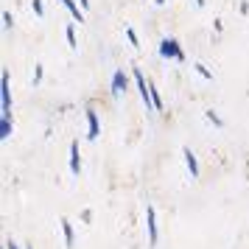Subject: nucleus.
I'll return each mask as SVG.
<instances>
[{
  "label": "nucleus",
  "mask_w": 249,
  "mask_h": 249,
  "mask_svg": "<svg viewBox=\"0 0 249 249\" xmlns=\"http://www.w3.org/2000/svg\"><path fill=\"white\" fill-rule=\"evenodd\" d=\"M0 118H12V90H9V70L0 73Z\"/></svg>",
  "instance_id": "f257e3e1"
},
{
  "label": "nucleus",
  "mask_w": 249,
  "mask_h": 249,
  "mask_svg": "<svg viewBox=\"0 0 249 249\" xmlns=\"http://www.w3.org/2000/svg\"><path fill=\"white\" fill-rule=\"evenodd\" d=\"M135 81H137V90H140V98H143V104H146V109L148 112H157V107H154V95H151V84L143 79L140 68H135Z\"/></svg>",
  "instance_id": "f03ea898"
},
{
  "label": "nucleus",
  "mask_w": 249,
  "mask_h": 249,
  "mask_svg": "<svg viewBox=\"0 0 249 249\" xmlns=\"http://www.w3.org/2000/svg\"><path fill=\"white\" fill-rule=\"evenodd\" d=\"M160 56H165V59H177V62H185V53H182V48L177 39H162L160 42Z\"/></svg>",
  "instance_id": "7ed1b4c3"
},
{
  "label": "nucleus",
  "mask_w": 249,
  "mask_h": 249,
  "mask_svg": "<svg viewBox=\"0 0 249 249\" xmlns=\"http://www.w3.org/2000/svg\"><path fill=\"white\" fill-rule=\"evenodd\" d=\"M146 227H148V244L154 247L157 244V213H154L151 204L146 207Z\"/></svg>",
  "instance_id": "20e7f679"
},
{
  "label": "nucleus",
  "mask_w": 249,
  "mask_h": 249,
  "mask_svg": "<svg viewBox=\"0 0 249 249\" xmlns=\"http://www.w3.org/2000/svg\"><path fill=\"white\" fill-rule=\"evenodd\" d=\"M98 135H101V124H98V115L92 112V109H87V137H90V140H95Z\"/></svg>",
  "instance_id": "39448f33"
},
{
  "label": "nucleus",
  "mask_w": 249,
  "mask_h": 249,
  "mask_svg": "<svg viewBox=\"0 0 249 249\" xmlns=\"http://www.w3.org/2000/svg\"><path fill=\"white\" fill-rule=\"evenodd\" d=\"M70 171H73V174H79V171H81V154H79V140H73V143H70Z\"/></svg>",
  "instance_id": "423d86ee"
},
{
  "label": "nucleus",
  "mask_w": 249,
  "mask_h": 249,
  "mask_svg": "<svg viewBox=\"0 0 249 249\" xmlns=\"http://www.w3.org/2000/svg\"><path fill=\"white\" fill-rule=\"evenodd\" d=\"M182 157H185V162H188V171H191V177L196 179L199 177V162H196V157H193V151L188 146L182 148Z\"/></svg>",
  "instance_id": "0eeeda50"
},
{
  "label": "nucleus",
  "mask_w": 249,
  "mask_h": 249,
  "mask_svg": "<svg viewBox=\"0 0 249 249\" xmlns=\"http://www.w3.org/2000/svg\"><path fill=\"white\" fill-rule=\"evenodd\" d=\"M124 90H126V73H124V70H115V76H112V95H121Z\"/></svg>",
  "instance_id": "6e6552de"
},
{
  "label": "nucleus",
  "mask_w": 249,
  "mask_h": 249,
  "mask_svg": "<svg viewBox=\"0 0 249 249\" xmlns=\"http://www.w3.org/2000/svg\"><path fill=\"white\" fill-rule=\"evenodd\" d=\"M65 3V9H68L70 14H73V20H79V23H84V14L79 12V6H76V0H62Z\"/></svg>",
  "instance_id": "1a4fd4ad"
},
{
  "label": "nucleus",
  "mask_w": 249,
  "mask_h": 249,
  "mask_svg": "<svg viewBox=\"0 0 249 249\" xmlns=\"http://www.w3.org/2000/svg\"><path fill=\"white\" fill-rule=\"evenodd\" d=\"M62 232H65V244H68V249L73 247V224H70L68 218H62Z\"/></svg>",
  "instance_id": "9d476101"
},
{
  "label": "nucleus",
  "mask_w": 249,
  "mask_h": 249,
  "mask_svg": "<svg viewBox=\"0 0 249 249\" xmlns=\"http://www.w3.org/2000/svg\"><path fill=\"white\" fill-rule=\"evenodd\" d=\"M65 36H68V45L76 51V48H79V42H76V28H73V23H68V28H65Z\"/></svg>",
  "instance_id": "9b49d317"
},
{
  "label": "nucleus",
  "mask_w": 249,
  "mask_h": 249,
  "mask_svg": "<svg viewBox=\"0 0 249 249\" xmlns=\"http://www.w3.org/2000/svg\"><path fill=\"white\" fill-rule=\"evenodd\" d=\"M9 135H12V118H0V137L6 140Z\"/></svg>",
  "instance_id": "f8f14e48"
},
{
  "label": "nucleus",
  "mask_w": 249,
  "mask_h": 249,
  "mask_svg": "<svg viewBox=\"0 0 249 249\" xmlns=\"http://www.w3.org/2000/svg\"><path fill=\"white\" fill-rule=\"evenodd\" d=\"M126 39H129V45H132V48H140V42H137V34L132 31V28H126Z\"/></svg>",
  "instance_id": "ddd939ff"
},
{
  "label": "nucleus",
  "mask_w": 249,
  "mask_h": 249,
  "mask_svg": "<svg viewBox=\"0 0 249 249\" xmlns=\"http://www.w3.org/2000/svg\"><path fill=\"white\" fill-rule=\"evenodd\" d=\"M31 6H34L36 17H42V14H45V9H42V0H31Z\"/></svg>",
  "instance_id": "4468645a"
},
{
  "label": "nucleus",
  "mask_w": 249,
  "mask_h": 249,
  "mask_svg": "<svg viewBox=\"0 0 249 249\" xmlns=\"http://www.w3.org/2000/svg\"><path fill=\"white\" fill-rule=\"evenodd\" d=\"M207 121H213L215 126H224V124H221V118H218V115H215L213 109H210V112H207Z\"/></svg>",
  "instance_id": "2eb2a0df"
},
{
  "label": "nucleus",
  "mask_w": 249,
  "mask_h": 249,
  "mask_svg": "<svg viewBox=\"0 0 249 249\" xmlns=\"http://www.w3.org/2000/svg\"><path fill=\"white\" fill-rule=\"evenodd\" d=\"M12 23H14V20H12V14H9V12H3V25H6V28H12Z\"/></svg>",
  "instance_id": "dca6fc26"
},
{
  "label": "nucleus",
  "mask_w": 249,
  "mask_h": 249,
  "mask_svg": "<svg viewBox=\"0 0 249 249\" xmlns=\"http://www.w3.org/2000/svg\"><path fill=\"white\" fill-rule=\"evenodd\" d=\"M196 70H199V73H202L204 79H213V76H210V70L204 68V65H196Z\"/></svg>",
  "instance_id": "f3484780"
},
{
  "label": "nucleus",
  "mask_w": 249,
  "mask_h": 249,
  "mask_svg": "<svg viewBox=\"0 0 249 249\" xmlns=\"http://www.w3.org/2000/svg\"><path fill=\"white\" fill-rule=\"evenodd\" d=\"M81 3V9H90V0H79Z\"/></svg>",
  "instance_id": "a211bd4d"
},
{
  "label": "nucleus",
  "mask_w": 249,
  "mask_h": 249,
  "mask_svg": "<svg viewBox=\"0 0 249 249\" xmlns=\"http://www.w3.org/2000/svg\"><path fill=\"white\" fill-rule=\"evenodd\" d=\"M6 249H20V247H17V244H14V241H9V244H6Z\"/></svg>",
  "instance_id": "6ab92c4d"
},
{
  "label": "nucleus",
  "mask_w": 249,
  "mask_h": 249,
  "mask_svg": "<svg viewBox=\"0 0 249 249\" xmlns=\"http://www.w3.org/2000/svg\"><path fill=\"white\" fill-rule=\"evenodd\" d=\"M196 6H199V9H202V6H204V0H196Z\"/></svg>",
  "instance_id": "aec40b11"
},
{
  "label": "nucleus",
  "mask_w": 249,
  "mask_h": 249,
  "mask_svg": "<svg viewBox=\"0 0 249 249\" xmlns=\"http://www.w3.org/2000/svg\"><path fill=\"white\" fill-rule=\"evenodd\" d=\"M157 3H165V0H157Z\"/></svg>",
  "instance_id": "412c9836"
}]
</instances>
